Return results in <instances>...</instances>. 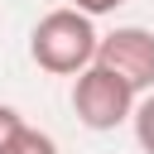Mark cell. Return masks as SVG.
Masks as SVG:
<instances>
[{"instance_id": "cell-1", "label": "cell", "mask_w": 154, "mask_h": 154, "mask_svg": "<svg viewBox=\"0 0 154 154\" xmlns=\"http://www.w3.org/2000/svg\"><path fill=\"white\" fill-rule=\"evenodd\" d=\"M96 48H101V34L91 24V14H82L77 5L67 10H48L34 34H29V53L43 72L53 77H77L96 63Z\"/></svg>"}, {"instance_id": "cell-2", "label": "cell", "mask_w": 154, "mask_h": 154, "mask_svg": "<svg viewBox=\"0 0 154 154\" xmlns=\"http://www.w3.org/2000/svg\"><path fill=\"white\" fill-rule=\"evenodd\" d=\"M135 87L116 72H106L101 63H91L87 72H77L72 82V111L87 130H116L125 120H135Z\"/></svg>"}, {"instance_id": "cell-3", "label": "cell", "mask_w": 154, "mask_h": 154, "mask_svg": "<svg viewBox=\"0 0 154 154\" xmlns=\"http://www.w3.org/2000/svg\"><path fill=\"white\" fill-rule=\"evenodd\" d=\"M96 63H101L106 72L125 77L135 91H149V87H154V34L140 29V24H120V29L101 34Z\"/></svg>"}, {"instance_id": "cell-4", "label": "cell", "mask_w": 154, "mask_h": 154, "mask_svg": "<svg viewBox=\"0 0 154 154\" xmlns=\"http://www.w3.org/2000/svg\"><path fill=\"white\" fill-rule=\"evenodd\" d=\"M5 154H58V144H53V135H43V130H34V125H29V130H24Z\"/></svg>"}, {"instance_id": "cell-5", "label": "cell", "mask_w": 154, "mask_h": 154, "mask_svg": "<svg viewBox=\"0 0 154 154\" xmlns=\"http://www.w3.org/2000/svg\"><path fill=\"white\" fill-rule=\"evenodd\" d=\"M135 140H140L144 154H154V96H144L135 106Z\"/></svg>"}, {"instance_id": "cell-6", "label": "cell", "mask_w": 154, "mask_h": 154, "mask_svg": "<svg viewBox=\"0 0 154 154\" xmlns=\"http://www.w3.org/2000/svg\"><path fill=\"white\" fill-rule=\"evenodd\" d=\"M24 130H29V125H24V116H19L14 106H5V101H0V154H5Z\"/></svg>"}, {"instance_id": "cell-7", "label": "cell", "mask_w": 154, "mask_h": 154, "mask_svg": "<svg viewBox=\"0 0 154 154\" xmlns=\"http://www.w3.org/2000/svg\"><path fill=\"white\" fill-rule=\"evenodd\" d=\"M72 5H77L82 14H91V19H96V14H111V10H116V5H125V0H72Z\"/></svg>"}]
</instances>
